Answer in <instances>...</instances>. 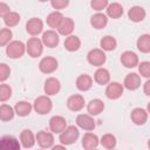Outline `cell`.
<instances>
[{
  "label": "cell",
  "mask_w": 150,
  "mask_h": 150,
  "mask_svg": "<svg viewBox=\"0 0 150 150\" xmlns=\"http://www.w3.org/2000/svg\"><path fill=\"white\" fill-rule=\"evenodd\" d=\"M80 136V131L77 129V127L75 125H68L59 136V141L61 144L63 145H70L73 143H75L77 141Z\"/></svg>",
  "instance_id": "cell-1"
},
{
  "label": "cell",
  "mask_w": 150,
  "mask_h": 150,
  "mask_svg": "<svg viewBox=\"0 0 150 150\" xmlns=\"http://www.w3.org/2000/svg\"><path fill=\"white\" fill-rule=\"evenodd\" d=\"M52 108H53V102L48 95H41V96L36 97L33 103V109L39 115H46V114L50 112Z\"/></svg>",
  "instance_id": "cell-2"
},
{
  "label": "cell",
  "mask_w": 150,
  "mask_h": 150,
  "mask_svg": "<svg viewBox=\"0 0 150 150\" xmlns=\"http://www.w3.org/2000/svg\"><path fill=\"white\" fill-rule=\"evenodd\" d=\"M27 52L26 45L22 41H11L6 47V54L9 59H20Z\"/></svg>",
  "instance_id": "cell-3"
},
{
  "label": "cell",
  "mask_w": 150,
  "mask_h": 150,
  "mask_svg": "<svg viewBox=\"0 0 150 150\" xmlns=\"http://www.w3.org/2000/svg\"><path fill=\"white\" fill-rule=\"evenodd\" d=\"M87 61L91 66L102 67L107 61V56H105L104 50L101 48H94V49L89 50L87 54Z\"/></svg>",
  "instance_id": "cell-4"
},
{
  "label": "cell",
  "mask_w": 150,
  "mask_h": 150,
  "mask_svg": "<svg viewBox=\"0 0 150 150\" xmlns=\"http://www.w3.org/2000/svg\"><path fill=\"white\" fill-rule=\"evenodd\" d=\"M43 42L39 38H30L26 43L27 53L30 57H39L43 52Z\"/></svg>",
  "instance_id": "cell-5"
},
{
  "label": "cell",
  "mask_w": 150,
  "mask_h": 150,
  "mask_svg": "<svg viewBox=\"0 0 150 150\" xmlns=\"http://www.w3.org/2000/svg\"><path fill=\"white\" fill-rule=\"evenodd\" d=\"M59 67V62L53 56H45L39 62V69L43 74H52L54 73Z\"/></svg>",
  "instance_id": "cell-6"
},
{
  "label": "cell",
  "mask_w": 150,
  "mask_h": 150,
  "mask_svg": "<svg viewBox=\"0 0 150 150\" xmlns=\"http://www.w3.org/2000/svg\"><path fill=\"white\" fill-rule=\"evenodd\" d=\"M36 143L40 148H43V149H49V148H53L54 146V135L53 132H49V131H45V130H41L39 131L36 135Z\"/></svg>",
  "instance_id": "cell-7"
},
{
  "label": "cell",
  "mask_w": 150,
  "mask_h": 150,
  "mask_svg": "<svg viewBox=\"0 0 150 150\" xmlns=\"http://www.w3.org/2000/svg\"><path fill=\"white\" fill-rule=\"evenodd\" d=\"M76 124L79 128L86 130V131H91L95 129V121L93 118V115L90 114H80L76 117Z\"/></svg>",
  "instance_id": "cell-8"
},
{
  "label": "cell",
  "mask_w": 150,
  "mask_h": 150,
  "mask_svg": "<svg viewBox=\"0 0 150 150\" xmlns=\"http://www.w3.org/2000/svg\"><path fill=\"white\" fill-rule=\"evenodd\" d=\"M124 90V86L118 83V82H110L108 83L105 88V96L109 100H117L122 96Z\"/></svg>",
  "instance_id": "cell-9"
},
{
  "label": "cell",
  "mask_w": 150,
  "mask_h": 150,
  "mask_svg": "<svg viewBox=\"0 0 150 150\" xmlns=\"http://www.w3.org/2000/svg\"><path fill=\"white\" fill-rule=\"evenodd\" d=\"M26 30L32 36H36L43 30V22L39 18H32L26 22Z\"/></svg>",
  "instance_id": "cell-10"
},
{
  "label": "cell",
  "mask_w": 150,
  "mask_h": 150,
  "mask_svg": "<svg viewBox=\"0 0 150 150\" xmlns=\"http://www.w3.org/2000/svg\"><path fill=\"white\" fill-rule=\"evenodd\" d=\"M67 121L64 117L62 116H53L50 120H49V129L53 134H61L66 128H67Z\"/></svg>",
  "instance_id": "cell-11"
},
{
  "label": "cell",
  "mask_w": 150,
  "mask_h": 150,
  "mask_svg": "<svg viewBox=\"0 0 150 150\" xmlns=\"http://www.w3.org/2000/svg\"><path fill=\"white\" fill-rule=\"evenodd\" d=\"M43 45L48 48H54L59 45L60 42V38H59V34L53 30V29H48L46 32L42 33V38H41Z\"/></svg>",
  "instance_id": "cell-12"
},
{
  "label": "cell",
  "mask_w": 150,
  "mask_h": 150,
  "mask_svg": "<svg viewBox=\"0 0 150 150\" xmlns=\"http://www.w3.org/2000/svg\"><path fill=\"white\" fill-rule=\"evenodd\" d=\"M61 89V83L56 77H48L45 81V86H43V91L46 95L48 96H53L56 95Z\"/></svg>",
  "instance_id": "cell-13"
},
{
  "label": "cell",
  "mask_w": 150,
  "mask_h": 150,
  "mask_svg": "<svg viewBox=\"0 0 150 150\" xmlns=\"http://www.w3.org/2000/svg\"><path fill=\"white\" fill-rule=\"evenodd\" d=\"M84 97L80 94H75L68 97L67 100V107L71 111H80L84 108Z\"/></svg>",
  "instance_id": "cell-14"
},
{
  "label": "cell",
  "mask_w": 150,
  "mask_h": 150,
  "mask_svg": "<svg viewBox=\"0 0 150 150\" xmlns=\"http://www.w3.org/2000/svg\"><path fill=\"white\" fill-rule=\"evenodd\" d=\"M121 63L125 68H135L136 66H138V56L131 50H125L121 55Z\"/></svg>",
  "instance_id": "cell-15"
},
{
  "label": "cell",
  "mask_w": 150,
  "mask_h": 150,
  "mask_svg": "<svg viewBox=\"0 0 150 150\" xmlns=\"http://www.w3.org/2000/svg\"><path fill=\"white\" fill-rule=\"evenodd\" d=\"M148 111L143 108H135L131 114H130V118L134 124L136 125H143L145 124V122L148 121Z\"/></svg>",
  "instance_id": "cell-16"
},
{
  "label": "cell",
  "mask_w": 150,
  "mask_h": 150,
  "mask_svg": "<svg viewBox=\"0 0 150 150\" xmlns=\"http://www.w3.org/2000/svg\"><path fill=\"white\" fill-rule=\"evenodd\" d=\"M123 86L128 90H136V89H138L141 87V76L138 74H136V73L128 74L124 77Z\"/></svg>",
  "instance_id": "cell-17"
},
{
  "label": "cell",
  "mask_w": 150,
  "mask_h": 150,
  "mask_svg": "<svg viewBox=\"0 0 150 150\" xmlns=\"http://www.w3.org/2000/svg\"><path fill=\"white\" fill-rule=\"evenodd\" d=\"M20 143L23 148L29 149L33 148L34 144L36 143V136H34V134L32 132V130L29 129H25L21 131L20 134Z\"/></svg>",
  "instance_id": "cell-18"
},
{
  "label": "cell",
  "mask_w": 150,
  "mask_h": 150,
  "mask_svg": "<svg viewBox=\"0 0 150 150\" xmlns=\"http://www.w3.org/2000/svg\"><path fill=\"white\" fill-rule=\"evenodd\" d=\"M98 144H100V139H98V137L95 134L88 131V132H86L83 135V137H82V146L84 149L91 150V149L97 148Z\"/></svg>",
  "instance_id": "cell-19"
},
{
  "label": "cell",
  "mask_w": 150,
  "mask_h": 150,
  "mask_svg": "<svg viewBox=\"0 0 150 150\" xmlns=\"http://www.w3.org/2000/svg\"><path fill=\"white\" fill-rule=\"evenodd\" d=\"M74 28H75L74 20L71 18H63L60 26L57 27V32L61 35L68 36V35H71V33L74 32Z\"/></svg>",
  "instance_id": "cell-20"
},
{
  "label": "cell",
  "mask_w": 150,
  "mask_h": 150,
  "mask_svg": "<svg viewBox=\"0 0 150 150\" xmlns=\"http://www.w3.org/2000/svg\"><path fill=\"white\" fill-rule=\"evenodd\" d=\"M145 9L141 6H132L129 11H128V18L132 21V22H141L145 19Z\"/></svg>",
  "instance_id": "cell-21"
},
{
  "label": "cell",
  "mask_w": 150,
  "mask_h": 150,
  "mask_svg": "<svg viewBox=\"0 0 150 150\" xmlns=\"http://www.w3.org/2000/svg\"><path fill=\"white\" fill-rule=\"evenodd\" d=\"M94 81L100 86H105L110 82V73L103 67H98L94 74Z\"/></svg>",
  "instance_id": "cell-22"
},
{
  "label": "cell",
  "mask_w": 150,
  "mask_h": 150,
  "mask_svg": "<svg viewBox=\"0 0 150 150\" xmlns=\"http://www.w3.org/2000/svg\"><path fill=\"white\" fill-rule=\"evenodd\" d=\"M0 146L5 150H19L21 146V143L13 136H4L0 139Z\"/></svg>",
  "instance_id": "cell-23"
},
{
  "label": "cell",
  "mask_w": 150,
  "mask_h": 150,
  "mask_svg": "<svg viewBox=\"0 0 150 150\" xmlns=\"http://www.w3.org/2000/svg\"><path fill=\"white\" fill-rule=\"evenodd\" d=\"M108 23V15L107 14H103L101 12H97L95 13L91 18H90V25L96 28V29H102L107 26Z\"/></svg>",
  "instance_id": "cell-24"
},
{
  "label": "cell",
  "mask_w": 150,
  "mask_h": 150,
  "mask_svg": "<svg viewBox=\"0 0 150 150\" xmlns=\"http://www.w3.org/2000/svg\"><path fill=\"white\" fill-rule=\"evenodd\" d=\"M103 110H104V103L100 98H94L87 104V111L93 116L100 115Z\"/></svg>",
  "instance_id": "cell-25"
},
{
  "label": "cell",
  "mask_w": 150,
  "mask_h": 150,
  "mask_svg": "<svg viewBox=\"0 0 150 150\" xmlns=\"http://www.w3.org/2000/svg\"><path fill=\"white\" fill-rule=\"evenodd\" d=\"M93 86V79L87 74H81L76 79V88L80 91H87Z\"/></svg>",
  "instance_id": "cell-26"
},
{
  "label": "cell",
  "mask_w": 150,
  "mask_h": 150,
  "mask_svg": "<svg viewBox=\"0 0 150 150\" xmlns=\"http://www.w3.org/2000/svg\"><path fill=\"white\" fill-rule=\"evenodd\" d=\"M63 18L64 16L60 11H54V12L48 14V16L46 19V22L50 28H56L57 29V27L60 26V23L63 20Z\"/></svg>",
  "instance_id": "cell-27"
},
{
  "label": "cell",
  "mask_w": 150,
  "mask_h": 150,
  "mask_svg": "<svg viewBox=\"0 0 150 150\" xmlns=\"http://www.w3.org/2000/svg\"><path fill=\"white\" fill-rule=\"evenodd\" d=\"M14 109H15V112L18 116L20 117H25V116H28L33 109V105L30 103H28L27 101H19L15 103L14 105Z\"/></svg>",
  "instance_id": "cell-28"
},
{
  "label": "cell",
  "mask_w": 150,
  "mask_h": 150,
  "mask_svg": "<svg viewBox=\"0 0 150 150\" xmlns=\"http://www.w3.org/2000/svg\"><path fill=\"white\" fill-rule=\"evenodd\" d=\"M105 11H107V15L111 19H118L123 15V7L118 2L109 4L108 7L105 8Z\"/></svg>",
  "instance_id": "cell-29"
},
{
  "label": "cell",
  "mask_w": 150,
  "mask_h": 150,
  "mask_svg": "<svg viewBox=\"0 0 150 150\" xmlns=\"http://www.w3.org/2000/svg\"><path fill=\"white\" fill-rule=\"evenodd\" d=\"M81 47V40L76 35H68L64 40V48L68 52H76Z\"/></svg>",
  "instance_id": "cell-30"
},
{
  "label": "cell",
  "mask_w": 150,
  "mask_h": 150,
  "mask_svg": "<svg viewBox=\"0 0 150 150\" xmlns=\"http://www.w3.org/2000/svg\"><path fill=\"white\" fill-rule=\"evenodd\" d=\"M15 109L13 107H11L9 104H6V103H2L0 105V120L2 122H7V121H11L13 120L14 115H15Z\"/></svg>",
  "instance_id": "cell-31"
},
{
  "label": "cell",
  "mask_w": 150,
  "mask_h": 150,
  "mask_svg": "<svg viewBox=\"0 0 150 150\" xmlns=\"http://www.w3.org/2000/svg\"><path fill=\"white\" fill-rule=\"evenodd\" d=\"M116 46H117V41L111 35H105L100 41V47L104 52H111V50H114L116 48Z\"/></svg>",
  "instance_id": "cell-32"
},
{
  "label": "cell",
  "mask_w": 150,
  "mask_h": 150,
  "mask_svg": "<svg viewBox=\"0 0 150 150\" xmlns=\"http://www.w3.org/2000/svg\"><path fill=\"white\" fill-rule=\"evenodd\" d=\"M136 46L141 53H150V34L141 35L136 41Z\"/></svg>",
  "instance_id": "cell-33"
},
{
  "label": "cell",
  "mask_w": 150,
  "mask_h": 150,
  "mask_svg": "<svg viewBox=\"0 0 150 150\" xmlns=\"http://www.w3.org/2000/svg\"><path fill=\"white\" fill-rule=\"evenodd\" d=\"M4 22H5V25L8 27V28H11V27H15L19 22H20V14L19 13H16V12H9L8 14H6L4 18Z\"/></svg>",
  "instance_id": "cell-34"
},
{
  "label": "cell",
  "mask_w": 150,
  "mask_h": 150,
  "mask_svg": "<svg viewBox=\"0 0 150 150\" xmlns=\"http://www.w3.org/2000/svg\"><path fill=\"white\" fill-rule=\"evenodd\" d=\"M100 143L101 145L104 148V149H114L116 146V137L112 135V134H104L101 139H100Z\"/></svg>",
  "instance_id": "cell-35"
},
{
  "label": "cell",
  "mask_w": 150,
  "mask_h": 150,
  "mask_svg": "<svg viewBox=\"0 0 150 150\" xmlns=\"http://www.w3.org/2000/svg\"><path fill=\"white\" fill-rule=\"evenodd\" d=\"M13 38V33L9 28H2L0 30V46H7Z\"/></svg>",
  "instance_id": "cell-36"
},
{
  "label": "cell",
  "mask_w": 150,
  "mask_h": 150,
  "mask_svg": "<svg viewBox=\"0 0 150 150\" xmlns=\"http://www.w3.org/2000/svg\"><path fill=\"white\" fill-rule=\"evenodd\" d=\"M12 96V88L8 84L2 83L0 86V101L1 102H6L7 100H9Z\"/></svg>",
  "instance_id": "cell-37"
},
{
  "label": "cell",
  "mask_w": 150,
  "mask_h": 150,
  "mask_svg": "<svg viewBox=\"0 0 150 150\" xmlns=\"http://www.w3.org/2000/svg\"><path fill=\"white\" fill-rule=\"evenodd\" d=\"M138 71L141 76L145 79H150V61H143L138 63Z\"/></svg>",
  "instance_id": "cell-38"
},
{
  "label": "cell",
  "mask_w": 150,
  "mask_h": 150,
  "mask_svg": "<svg viewBox=\"0 0 150 150\" xmlns=\"http://www.w3.org/2000/svg\"><path fill=\"white\" fill-rule=\"evenodd\" d=\"M108 5H109L108 0H91L90 1V7L96 12H101V11L105 9L108 7Z\"/></svg>",
  "instance_id": "cell-39"
},
{
  "label": "cell",
  "mask_w": 150,
  "mask_h": 150,
  "mask_svg": "<svg viewBox=\"0 0 150 150\" xmlns=\"http://www.w3.org/2000/svg\"><path fill=\"white\" fill-rule=\"evenodd\" d=\"M11 75V68L6 64V63H1L0 64V81L5 82Z\"/></svg>",
  "instance_id": "cell-40"
},
{
  "label": "cell",
  "mask_w": 150,
  "mask_h": 150,
  "mask_svg": "<svg viewBox=\"0 0 150 150\" xmlns=\"http://www.w3.org/2000/svg\"><path fill=\"white\" fill-rule=\"evenodd\" d=\"M69 0H50V5L54 9L59 11V9H63L68 6Z\"/></svg>",
  "instance_id": "cell-41"
},
{
  "label": "cell",
  "mask_w": 150,
  "mask_h": 150,
  "mask_svg": "<svg viewBox=\"0 0 150 150\" xmlns=\"http://www.w3.org/2000/svg\"><path fill=\"white\" fill-rule=\"evenodd\" d=\"M11 12V9H9V6L7 5V4H5V2H1L0 4V15H1V18H4L6 14H8Z\"/></svg>",
  "instance_id": "cell-42"
},
{
  "label": "cell",
  "mask_w": 150,
  "mask_h": 150,
  "mask_svg": "<svg viewBox=\"0 0 150 150\" xmlns=\"http://www.w3.org/2000/svg\"><path fill=\"white\" fill-rule=\"evenodd\" d=\"M143 91H144L145 95L150 96V79H148L146 82L143 84Z\"/></svg>",
  "instance_id": "cell-43"
},
{
  "label": "cell",
  "mask_w": 150,
  "mask_h": 150,
  "mask_svg": "<svg viewBox=\"0 0 150 150\" xmlns=\"http://www.w3.org/2000/svg\"><path fill=\"white\" fill-rule=\"evenodd\" d=\"M146 111H148V114H150V102L148 103V107H146Z\"/></svg>",
  "instance_id": "cell-44"
},
{
  "label": "cell",
  "mask_w": 150,
  "mask_h": 150,
  "mask_svg": "<svg viewBox=\"0 0 150 150\" xmlns=\"http://www.w3.org/2000/svg\"><path fill=\"white\" fill-rule=\"evenodd\" d=\"M148 148H149V149H150V139H149V141H148Z\"/></svg>",
  "instance_id": "cell-45"
},
{
  "label": "cell",
  "mask_w": 150,
  "mask_h": 150,
  "mask_svg": "<svg viewBox=\"0 0 150 150\" xmlns=\"http://www.w3.org/2000/svg\"><path fill=\"white\" fill-rule=\"evenodd\" d=\"M39 1H40V2H46V1H48V0H39ZM49 1H50V0H49Z\"/></svg>",
  "instance_id": "cell-46"
}]
</instances>
